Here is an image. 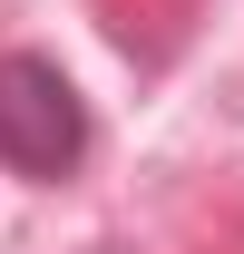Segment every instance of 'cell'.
I'll list each match as a JSON object with an SVG mask.
<instances>
[{
	"mask_svg": "<svg viewBox=\"0 0 244 254\" xmlns=\"http://www.w3.org/2000/svg\"><path fill=\"white\" fill-rule=\"evenodd\" d=\"M88 157V108L78 88L59 78V59H0V166L10 176H68V166Z\"/></svg>",
	"mask_w": 244,
	"mask_h": 254,
	"instance_id": "6da1fadb",
	"label": "cell"
}]
</instances>
